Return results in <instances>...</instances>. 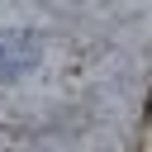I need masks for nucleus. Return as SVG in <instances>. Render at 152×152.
<instances>
[{"label":"nucleus","instance_id":"nucleus-1","mask_svg":"<svg viewBox=\"0 0 152 152\" xmlns=\"http://www.w3.org/2000/svg\"><path fill=\"white\" fill-rule=\"evenodd\" d=\"M33 62V38L28 33H0V76H19Z\"/></svg>","mask_w":152,"mask_h":152}]
</instances>
